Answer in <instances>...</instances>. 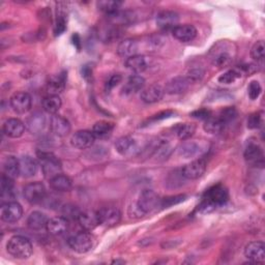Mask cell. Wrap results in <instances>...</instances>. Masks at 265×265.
<instances>
[{
  "label": "cell",
  "instance_id": "6da1fadb",
  "mask_svg": "<svg viewBox=\"0 0 265 265\" xmlns=\"http://www.w3.org/2000/svg\"><path fill=\"white\" fill-rule=\"evenodd\" d=\"M229 200L228 190L222 185H215L207 190L198 209L204 213L210 212L214 208L222 206Z\"/></svg>",
  "mask_w": 265,
  "mask_h": 265
},
{
  "label": "cell",
  "instance_id": "7a4b0ae2",
  "mask_svg": "<svg viewBox=\"0 0 265 265\" xmlns=\"http://www.w3.org/2000/svg\"><path fill=\"white\" fill-rule=\"evenodd\" d=\"M161 205V199L159 195L152 190H144L138 198L137 203L131 206L132 214L142 216L157 209Z\"/></svg>",
  "mask_w": 265,
  "mask_h": 265
},
{
  "label": "cell",
  "instance_id": "3957f363",
  "mask_svg": "<svg viewBox=\"0 0 265 265\" xmlns=\"http://www.w3.org/2000/svg\"><path fill=\"white\" fill-rule=\"evenodd\" d=\"M7 250L10 255L17 259H27L32 254L31 241L22 235H15L10 238L7 245Z\"/></svg>",
  "mask_w": 265,
  "mask_h": 265
},
{
  "label": "cell",
  "instance_id": "277c9868",
  "mask_svg": "<svg viewBox=\"0 0 265 265\" xmlns=\"http://www.w3.org/2000/svg\"><path fill=\"white\" fill-rule=\"evenodd\" d=\"M38 160L41 166V171L43 176L47 180H52L56 175L60 174L62 171V165L58 158H56L51 152H38Z\"/></svg>",
  "mask_w": 265,
  "mask_h": 265
},
{
  "label": "cell",
  "instance_id": "5b68a950",
  "mask_svg": "<svg viewBox=\"0 0 265 265\" xmlns=\"http://www.w3.org/2000/svg\"><path fill=\"white\" fill-rule=\"evenodd\" d=\"M69 247L79 254H85L93 250L95 247V237L90 231H82L73 236L68 240Z\"/></svg>",
  "mask_w": 265,
  "mask_h": 265
},
{
  "label": "cell",
  "instance_id": "8992f818",
  "mask_svg": "<svg viewBox=\"0 0 265 265\" xmlns=\"http://www.w3.org/2000/svg\"><path fill=\"white\" fill-rule=\"evenodd\" d=\"M232 51L233 50L231 48V45H229L226 41L218 42L217 45L214 46V49L210 51L212 64L218 68L228 65L233 60Z\"/></svg>",
  "mask_w": 265,
  "mask_h": 265
},
{
  "label": "cell",
  "instance_id": "52a82bcc",
  "mask_svg": "<svg viewBox=\"0 0 265 265\" xmlns=\"http://www.w3.org/2000/svg\"><path fill=\"white\" fill-rule=\"evenodd\" d=\"M23 194L27 202H29L30 204H38L45 200L47 192L45 186L41 183L35 182L25 186Z\"/></svg>",
  "mask_w": 265,
  "mask_h": 265
},
{
  "label": "cell",
  "instance_id": "ba28073f",
  "mask_svg": "<svg viewBox=\"0 0 265 265\" xmlns=\"http://www.w3.org/2000/svg\"><path fill=\"white\" fill-rule=\"evenodd\" d=\"M100 225L105 227L116 226L121 219V212L115 206H106L98 211Z\"/></svg>",
  "mask_w": 265,
  "mask_h": 265
},
{
  "label": "cell",
  "instance_id": "9c48e42d",
  "mask_svg": "<svg viewBox=\"0 0 265 265\" xmlns=\"http://www.w3.org/2000/svg\"><path fill=\"white\" fill-rule=\"evenodd\" d=\"M96 141V137L94 135V132L92 130H78L71 138V144L73 147L83 150V149H88L91 148Z\"/></svg>",
  "mask_w": 265,
  "mask_h": 265
},
{
  "label": "cell",
  "instance_id": "30bf717a",
  "mask_svg": "<svg viewBox=\"0 0 265 265\" xmlns=\"http://www.w3.org/2000/svg\"><path fill=\"white\" fill-rule=\"evenodd\" d=\"M206 161L204 159H197L190 164L186 165L182 169V174L185 179L187 180H198L205 173L206 171Z\"/></svg>",
  "mask_w": 265,
  "mask_h": 265
},
{
  "label": "cell",
  "instance_id": "8fae6325",
  "mask_svg": "<svg viewBox=\"0 0 265 265\" xmlns=\"http://www.w3.org/2000/svg\"><path fill=\"white\" fill-rule=\"evenodd\" d=\"M23 208L15 201H9L2 206V218L6 223H16L22 217Z\"/></svg>",
  "mask_w": 265,
  "mask_h": 265
},
{
  "label": "cell",
  "instance_id": "7c38bea8",
  "mask_svg": "<svg viewBox=\"0 0 265 265\" xmlns=\"http://www.w3.org/2000/svg\"><path fill=\"white\" fill-rule=\"evenodd\" d=\"M11 107L18 114H25L31 109L32 100L29 94L25 92H18L14 94L10 100Z\"/></svg>",
  "mask_w": 265,
  "mask_h": 265
},
{
  "label": "cell",
  "instance_id": "4fadbf2b",
  "mask_svg": "<svg viewBox=\"0 0 265 265\" xmlns=\"http://www.w3.org/2000/svg\"><path fill=\"white\" fill-rule=\"evenodd\" d=\"M245 256L256 263H263L265 260V245L262 241H252L245 248Z\"/></svg>",
  "mask_w": 265,
  "mask_h": 265
},
{
  "label": "cell",
  "instance_id": "5bb4252c",
  "mask_svg": "<svg viewBox=\"0 0 265 265\" xmlns=\"http://www.w3.org/2000/svg\"><path fill=\"white\" fill-rule=\"evenodd\" d=\"M206 151V147H203L202 143L197 141H185L179 147V153L185 159H191L200 157Z\"/></svg>",
  "mask_w": 265,
  "mask_h": 265
},
{
  "label": "cell",
  "instance_id": "9a60e30c",
  "mask_svg": "<svg viewBox=\"0 0 265 265\" xmlns=\"http://www.w3.org/2000/svg\"><path fill=\"white\" fill-rule=\"evenodd\" d=\"M77 220L79 225L85 230V231H92L96 229L100 225V219L98 212L92 211V210H86L81 211L80 214L77 217Z\"/></svg>",
  "mask_w": 265,
  "mask_h": 265
},
{
  "label": "cell",
  "instance_id": "2e32d148",
  "mask_svg": "<svg viewBox=\"0 0 265 265\" xmlns=\"http://www.w3.org/2000/svg\"><path fill=\"white\" fill-rule=\"evenodd\" d=\"M50 128L56 136L65 137L71 132V123L63 116L54 114L50 119Z\"/></svg>",
  "mask_w": 265,
  "mask_h": 265
},
{
  "label": "cell",
  "instance_id": "e0dca14e",
  "mask_svg": "<svg viewBox=\"0 0 265 265\" xmlns=\"http://www.w3.org/2000/svg\"><path fill=\"white\" fill-rule=\"evenodd\" d=\"M115 148L117 152L123 157L134 156L139 151L136 141L129 136L121 137L115 142Z\"/></svg>",
  "mask_w": 265,
  "mask_h": 265
},
{
  "label": "cell",
  "instance_id": "ac0fdd59",
  "mask_svg": "<svg viewBox=\"0 0 265 265\" xmlns=\"http://www.w3.org/2000/svg\"><path fill=\"white\" fill-rule=\"evenodd\" d=\"M244 157L247 163H249L250 165H253L256 167H263L264 165L263 150L259 145L255 143H251L247 146Z\"/></svg>",
  "mask_w": 265,
  "mask_h": 265
},
{
  "label": "cell",
  "instance_id": "d6986e66",
  "mask_svg": "<svg viewBox=\"0 0 265 265\" xmlns=\"http://www.w3.org/2000/svg\"><path fill=\"white\" fill-rule=\"evenodd\" d=\"M180 16L172 11H163L157 16V24L163 30L173 29L179 25Z\"/></svg>",
  "mask_w": 265,
  "mask_h": 265
},
{
  "label": "cell",
  "instance_id": "ffe728a7",
  "mask_svg": "<svg viewBox=\"0 0 265 265\" xmlns=\"http://www.w3.org/2000/svg\"><path fill=\"white\" fill-rule=\"evenodd\" d=\"M165 94V90L158 84L150 85L141 91V100L146 104H154L160 102Z\"/></svg>",
  "mask_w": 265,
  "mask_h": 265
},
{
  "label": "cell",
  "instance_id": "44dd1931",
  "mask_svg": "<svg viewBox=\"0 0 265 265\" xmlns=\"http://www.w3.org/2000/svg\"><path fill=\"white\" fill-rule=\"evenodd\" d=\"M3 130L10 138H20L25 131V124L18 118H10L5 121Z\"/></svg>",
  "mask_w": 265,
  "mask_h": 265
},
{
  "label": "cell",
  "instance_id": "7402d4cb",
  "mask_svg": "<svg viewBox=\"0 0 265 265\" xmlns=\"http://www.w3.org/2000/svg\"><path fill=\"white\" fill-rule=\"evenodd\" d=\"M69 219L65 216H55L48 220L47 231L54 236L63 235L69 230Z\"/></svg>",
  "mask_w": 265,
  "mask_h": 265
},
{
  "label": "cell",
  "instance_id": "603a6c76",
  "mask_svg": "<svg viewBox=\"0 0 265 265\" xmlns=\"http://www.w3.org/2000/svg\"><path fill=\"white\" fill-rule=\"evenodd\" d=\"M172 34L178 40L187 42L193 40L197 36V29L191 24L178 25L172 29Z\"/></svg>",
  "mask_w": 265,
  "mask_h": 265
},
{
  "label": "cell",
  "instance_id": "cb8c5ba5",
  "mask_svg": "<svg viewBox=\"0 0 265 265\" xmlns=\"http://www.w3.org/2000/svg\"><path fill=\"white\" fill-rule=\"evenodd\" d=\"M190 82L186 77H175L171 79L165 87V92L169 95H180L189 88Z\"/></svg>",
  "mask_w": 265,
  "mask_h": 265
},
{
  "label": "cell",
  "instance_id": "d4e9b609",
  "mask_svg": "<svg viewBox=\"0 0 265 265\" xmlns=\"http://www.w3.org/2000/svg\"><path fill=\"white\" fill-rule=\"evenodd\" d=\"M145 85V80L140 75H131L127 81L125 82L123 88H122V94L125 96L134 95L140 91L143 90Z\"/></svg>",
  "mask_w": 265,
  "mask_h": 265
},
{
  "label": "cell",
  "instance_id": "484cf974",
  "mask_svg": "<svg viewBox=\"0 0 265 265\" xmlns=\"http://www.w3.org/2000/svg\"><path fill=\"white\" fill-rule=\"evenodd\" d=\"M20 164V175L24 179H30L36 174L37 163L30 156H23L19 159Z\"/></svg>",
  "mask_w": 265,
  "mask_h": 265
},
{
  "label": "cell",
  "instance_id": "4316f807",
  "mask_svg": "<svg viewBox=\"0 0 265 265\" xmlns=\"http://www.w3.org/2000/svg\"><path fill=\"white\" fill-rule=\"evenodd\" d=\"M49 218L45 213L40 211H33L27 217V226L34 231H39L47 227Z\"/></svg>",
  "mask_w": 265,
  "mask_h": 265
},
{
  "label": "cell",
  "instance_id": "83f0119b",
  "mask_svg": "<svg viewBox=\"0 0 265 265\" xmlns=\"http://www.w3.org/2000/svg\"><path fill=\"white\" fill-rule=\"evenodd\" d=\"M137 52H138V43L135 39H131V38L122 40L117 48L118 55L126 59L131 56L137 55Z\"/></svg>",
  "mask_w": 265,
  "mask_h": 265
},
{
  "label": "cell",
  "instance_id": "f1b7e54d",
  "mask_svg": "<svg viewBox=\"0 0 265 265\" xmlns=\"http://www.w3.org/2000/svg\"><path fill=\"white\" fill-rule=\"evenodd\" d=\"M125 65L128 70L132 72L142 73L147 70V68L149 67V62L147 60V57L143 55H135L125 60Z\"/></svg>",
  "mask_w": 265,
  "mask_h": 265
},
{
  "label": "cell",
  "instance_id": "f546056e",
  "mask_svg": "<svg viewBox=\"0 0 265 265\" xmlns=\"http://www.w3.org/2000/svg\"><path fill=\"white\" fill-rule=\"evenodd\" d=\"M50 187L52 190L57 192H69L73 187V182L69 176L60 173L50 180Z\"/></svg>",
  "mask_w": 265,
  "mask_h": 265
},
{
  "label": "cell",
  "instance_id": "4dcf8cb0",
  "mask_svg": "<svg viewBox=\"0 0 265 265\" xmlns=\"http://www.w3.org/2000/svg\"><path fill=\"white\" fill-rule=\"evenodd\" d=\"M114 127H115V125H114L113 122L101 120L93 126L92 131L94 132V135H95L96 138L105 139V138H108V137L111 136Z\"/></svg>",
  "mask_w": 265,
  "mask_h": 265
},
{
  "label": "cell",
  "instance_id": "1f68e13d",
  "mask_svg": "<svg viewBox=\"0 0 265 265\" xmlns=\"http://www.w3.org/2000/svg\"><path fill=\"white\" fill-rule=\"evenodd\" d=\"M27 127L32 134H37L46 126V117L42 113L36 112L27 119Z\"/></svg>",
  "mask_w": 265,
  "mask_h": 265
},
{
  "label": "cell",
  "instance_id": "d6a6232c",
  "mask_svg": "<svg viewBox=\"0 0 265 265\" xmlns=\"http://www.w3.org/2000/svg\"><path fill=\"white\" fill-rule=\"evenodd\" d=\"M4 171L5 174L8 175L11 179H16L20 175V164L19 159L14 156H9L5 159L4 162Z\"/></svg>",
  "mask_w": 265,
  "mask_h": 265
},
{
  "label": "cell",
  "instance_id": "836d02e7",
  "mask_svg": "<svg viewBox=\"0 0 265 265\" xmlns=\"http://www.w3.org/2000/svg\"><path fill=\"white\" fill-rule=\"evenodd\" d=\"M67 74L65 72L53 77L48 83V92L50 95H57L62 93L65 88Z\"/></svg>",
  "mask_w": 265,
  "mask_h": 265
},
{
  "label": "cell",
  "instance_id": "e575fe53",
  "mask_svg": "<svg viewBox=\"0 0 265 265\" xmlns=\"http://www.w3.org/2000/svg\"><path fill=\"white\" fill-rule=\"evenodd\" d=\"M61 105H62L61 99L57 95H49L42 101L43 110L52 115L56 114L59 111V109L61 108Z\"/></svg>",
  "mask_w": 265,
  "mask_h": 265
},
{
  "label": "cell",
  "instance_id": "d590c367",
  "mask_svg": "<svg viewBox=\"0 0 265 265\" xmlns=\"http://www.w3.org/2000/svg\"><path fill=\"white\" fill-rule=\"evenodd\" d=\"M175 131L179 139L186 141L194 136L196 131V126L193 123H181L175 127Z\"/></svg>",
  "mask_w": 265,
  "mask_h": 265
},
{
  "label": "cell",
  "instance_id": "8d00e7d4",
  "mask_svg": "<svg viewBox=\"0 0 265 265\" xmlns=\"http://www.w3.org/2000/svg\"><path fill=\"white\" fill-rule=\"evenodd\" d=\"M120 2H113V0H108V2H100L98 3V8L101 12L106 14L109 17H114L118 14V11L121 7Z\"/></svg>",
  "mask_w": 265,
  "mask_h": 265
},
{
  "label": "cell",
  "instance_id": "74e56055",
  "mask_svg": "<svg viewBox=\"0 0 265 265\" xmlns=\"http://www.w3.org/2000/svg\"><path fill=\"white\" fill-rule=\"evenodd\" d=\"M225 123L220 120L217 116L213 117L212 115L205 120L204 123V129L209 132V134H218L223 130V128L225 127Z\"/></svg>",
  "mask_w": 265,
  "mask_h": 265
},
{
  "label": "cell",
  "instance_id": "f35d334b",
  "mask_svg": "<svg viewBox=\"0 0 265 265\" xmlns=\"http://www.w3.org/2000/svg\"><path fill=\"white\" fill-rule=\"evenodd\" d=\"M240 77H241V73L239 72V70L233 69L225 72L223 75H220L218 77V82L223 84H231V83H234Z\"/></svg>",
  "mask_w": 265,
  "mask_h": 265
},
{
  "label": "cell",
  "instance_id": "ab89813d",
  "mask_svg": "<svg viewBox=\"0 0 265 265\" xmlns=\"http://www.w3.org/2000/svg\"><path fill=\"white\" fill-rule=\"evenodd\" d=\"M13 189H14L13 179H11L8 175L4 174L2 178V198L4 199L6 196H8L10 198L13 194Z\"/></svg>",
  "mask_w": 265,
  "mask_h": 265
},
{
  "label": "cell",
  "instance_id": "60d3db41",
  "mask_svg": "<svg viewBox=\"0 0 265 265\" xmlns=\"http://www.w3.org/2000/svg\"><path fill=\"white\" fill-rule=\"evenodd\" d=\"M264 122V113L262 111L255 112L251 114L248 118V127L251 129L259 128L260 126L263 125Z\"/></svg>",
  "mask_w": 265,
  "mask_h": 265
},
{
  "label": "cell",
  "instance_id": "b9f144b4",
  "mask_svg": "<svg viewBox=\"0 0 265 265\" xmlns=\"http://www.w3.org/2000/svg\"><path fill=\"white\" fill-rule=\"evenodd\" d=\"M264 41L263 40H259L257 41L255 45L253 46L252 50H251V56L252 58L257 61V62H261L264 59Z\"/></svg>",
  "mask_w": 265,
  "mask_h": 265
},
{
  "label": "cell",
  "instance_id": "7bdbcfd3",
  "mask_svg": "<svg viewBox=\"0 0 265 265\" xmlns=\"http://www.w3.org/2000/svg\"><path fill=\"white\" fill-rule=\"evenodd\" d=\"M236 115H237V112L233 107H227L219 112L217 117L225 124H227L228 122L232 121L236 117Z\"/></svg>",
  "mask_w": 265,
  "mask_h": 265
},
{
  "label": "cell",
  "instance_id": "ee69618b",
  "mask_svg": "<svg viewBox=\"0 0 265 265\" xmlns=\"http://www.w3.org/2000/svg\"><path fill=\"white\" fill-rule=\"evenodd\" d=\"M187 196L186 195H176V196H172V197H168L165 198L163 200H161V207L163 208H168L170 206H173L175 204H180L182 202H184L186 200Z\"/></svg>",
  "mask_w": 265,
  "mask_h": 265
},
{
  "label": "cell",
  "instance_id": "f6af8a7d",
  "mask_svg": "<svg viewBox=\"0 0 265 265\" xmlns=\"http://www.w3.org/2000/svg\"><path fill=\"white\" fill-rule=\"evenodd\" d=\"M262 92V88H261V85L258 81H252L250 84H249V87H248V94H249V98L251 100H257L260 96Z\"/></svg>",
  "mask_w": 265,
  "mask_h": 265
},
{
  "label": "cell",
  "instance_id": "bcb514c9",
  "mask_svg": "<svg viewBox=\"0 0 265 265\" xmlns=\"http://www.w3.org/2000/svg\"><path fill=\"white\" fill-rule=\"evenodd\" d=\"M88 149H90V150L87 151L86 156H88L90 158H93V160L104 159L107 156V150L103 146H95V147H91Z\"/></svg>",
  "mask_w": 265,
  "mask_h": 265
},
{
  "label": "cell",
  "instance_id": "7dc6e473",
  "mask_svg": "<svg viewBox=\"0 0 265 265\" xmlns=\"http://www.w3.org/2000/svg\"><path fill=\"white\" fill-rule=\"evenodd\" d=\"M67 29V19H65V15L59 13L57 15V20H56V24H55V28H54V33L55 35H60L62 34Z\"/></svg>",
  "mask_w": 265,
  "mask_h": 265
},
{
  "label": "cell",
  "instance_id": "c3c4849f",
  "mask_svg": "<svg viewBox=\"0 0 265 265\" xmlns=\"http://www.w3.org/2000/svg\"><path fill=\"white\" fill-rule=\"evenodd\" d=\"M203 76H204V71H202L201 69H192L189 71L186 78L191 83V82H198L202 80Z\"/></svg>",
  "mask_w": 265,
  "mask_h": 265
},
{
  "label": "cell",
  "instance_id": "681fc988",
  "mask_svg": "<svg viewBox=\"0 0 265 265\" xmlns=\"http://www.w3.org/2000/svg\"><path fill=\"white\" fill-rule=\"evenodd\" d=\"M191 116L197 119H201V120H206L211 116V111L208 109H199V110H195L191 113Z\"/></svg>",
  "mask_w": 265,
  "mask_h": 265
},
{
  "label": "cell",
  "instance_id": "f907efd6",
  "mask_svg": "<svg viewBox=\"0 0 265 265\" xmlns=\"http://www.w3.org/2000/svg\"><path fill=\"white\" fill-rule=\"evenodd\" d=\"M121 80H122V78H121L120 75H118V74L112 75V76L108 79V81L106 82V91H107V92H110L111 90H113V88H114L115 86H117V85L121 82Z\"/></svg>",
  "mask_w": 265,
  "mask_h": 265
},
{
  "label": "cell",
  "instance_id": "816d5d0a",
  "mask_svg": "<svg viewBox=\"0 0 265 265\" xmlns=\"http://www.w3.org/2000/svg\"><path fill=\"white\" fill-rule=\"evenodd\" d=\"M80 212L81 211L76 206H74V205H67V206L63 207V214L65 215L67 218L73 217V218L77 219V217L80 214Z\"/></svg>",
  "mask_w": 265,
  "mask_h": 265
},
{
  "label": "cell",
  "instance_id": "f5cc1de1",
  "mask_svg": "<svg viewBox=\"0 0 265 265\" xmlns=\"http://www.w3.org/2000/svg\"><path fill=\"white\" fill-rule=\"evenodd\" d=\"M173 115V112L172 111H164V112H161L159 114H156L154 116H152L150 118V121H159V120H163V119H166V118H169L170 116Z\"/></svg>",
  "mask_w": 265,
  "mask_h": 265
},
{
  "label": "cell",
  "instance_id": "db71d44e",
  "mask_svg": "<svg viewBox=\"0 0 265 265\" xmlns=\"http://www.w3.org/2000/svg\"><path fill=\"white\" fill-rule=\"evenodd\" d=\"M82 74H83V77L85 78V80H87V81H91L93 79V71L91 68L84 67Z\"/></svg>",
  "mask_w": 265,
  "mask_h": 265
}]
</instances>
